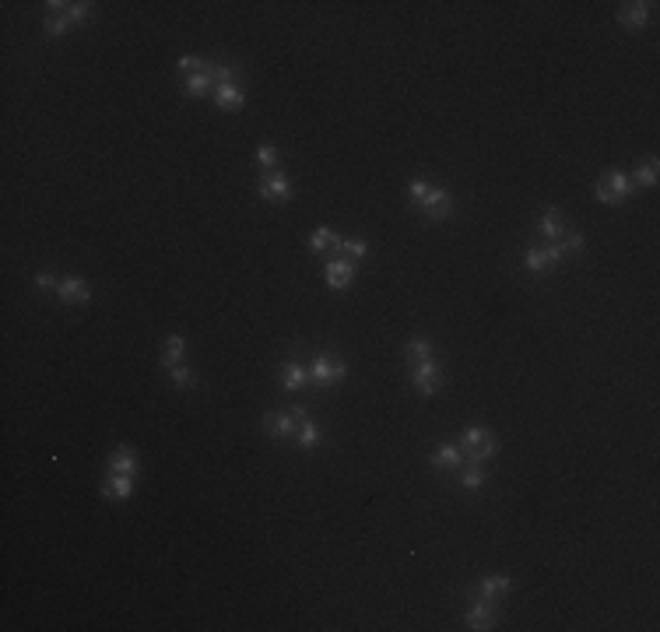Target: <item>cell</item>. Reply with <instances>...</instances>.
Segmentation results:
<instances>
[{"mask_svg": "<svg viewBox=\"0 0 660 632\" xmlns=\"http://www.w3.org/2000/svg\"><path fill=\"white\" fill-rule=\"evenodd\" d=\"M344 373H348L344 362H337V358H330V355H316V362L309 366V383L330 387V383H341Z\"/></svg>", "mask_w": 660, "mask_h": 632, "instance_id": "cell-2", "label": "cell"}, {"mask_svg": "<svg viewBox=\"0 0 660 632\" xmlns=\"http://www.w3.org/2000/svg\"><path fill=\"white\" fill-rule=\"evenodd\" d=\"M558 260H562L558 246H548V249H537V246H530V249L523 253V267H527V270H534V275H544V270H551Z\"/></svg>", "mask_w": 660, "mask_h": 632, "instance_id": "cell-5", "label": "cell"}, {"mask_svg": "<svg viewBox=\"0 0 660 632\" xmlns=\"http://www.w3.org/2000/svg\"><path fill=\"white\" fill-rule=\"evenodd\" d=\"M429 190H432V187H429V183H422V179H415V183H411V187H408V197H411V201H415V204H422V201H425V197H429Z\"/></svg>", "mask_w": 660, "mask_h": 632, "instance_id": "cell-33", "label": "cell"}, {"mask_svg": "<svg viewBox=\"0 0 660 632\" xmlns=\"http://www.w3.org/2000/svg\"><path fill=\"white\" fill-rule=\"evenodd\" d=\"M467 492H478L482 485H485V471H482V464H475V461H470V468L463 471V481H460Z\"/></svg>", "mask_w": 660, "mask_h": 632, "instance_id": "cell-27", "label": "cell"}, {"mask_svg": "<svg viewBox=\"0 0 660 632\" xmlns=\"http://www.w3.org/2000/svg\"><path fill=\"white\" fill-rule=\"evenodd\" d=\"M183 92L190 95V99H201V95L215 92V74H211V63H208L204 70H197V74L186 77V81H183Z\"/></svg>", "mask_w": 660, "mask_h": 632, "instance_id": "cell-9", "label": "cell"}, {"mask_svg": "<svg viewBox=\"0 0 660 632\" xmlns=\"http://www.w3.org/2000/svg\"><path fill=\"white\" fill-rule=\"evenodd\" d=\"M415 387H418V394H425V397L443 387V366L436 362V358H425V362L415 366Z\"/></svg>", "mask_w": 660, "mask_h": 632, "instance_id": "cell-4", "label": "cell"}, {"mask_svg": "<svg viewBox=\"0 0 660 632\" xmlns=\"http://www.w3.org/2000/svg\"><path fill=\"white\" fill-rule=\"evenodd\" d=\"M109 471L113 475H137V454H134V446H116L113 449V457H109Z\"/></svg>", "mask_w": 660, "mask_h": 632, "instance_id": "cell-12", "label": "cell"}, {"mask_svg": "<svg viewBox=\"0 0 660 632\" xmlns=\"http://www.w3.org/2000/svg\"><path fill=\"white\" fill-rule=\"evenodd\" d=\"M492 625H496V601L482 597V601H475V604L467 608V629L485 632V629H492Z\"/></svg>", "mask_w": 660, "mask_h": 632, "instance_id": "cell-6", "label": "cell"}, {"mask_svg": "<svg viewBox=\"0 0 660 632\" xmlns=\"http://www.w3.org/2000/svg\"><path fill=\"white\" fill-rule=\"evenodd\" d=\"M215 102H218V109H229V113H236V109H243V102H246V92L239 84H215Z\"/></svg>", "mask_w": 660, "mask_h": 632, "instance_id": "cell-11", "label": "cell"}, {"mask_svg": "<svg viewBox=\"0 0 660 632\" xmlns=\"http://www.w3.org/2000/svg\"><path fill=\"white\" fill-rule=\"evenodd\" d=\"M460 446L467 449V454H470V461H475V464H482V461H489L492 454H496V449H499V442L482 429V425H467L463 429V439H460Z\"/></svg>", "mask_w": 660, "mask_h": 632, "instance_id": "cell-1", "label": "cell"}, {"mask_svg": "<svg viewBox=\"0 0 660 632\" xmlns=\"http://www.w3.org/2000/svg\"><path fill=\"white\" fill-rule=\"evenodd\" d=\"M478 594L489 597V601H496V597L509 594V580H506V576H485V580L478 583Z\"/></svg>", "mask_w": 660, "mask_h": 632, "instance_id": "cell-20", "label": "cell"}, {"mask_svg": "<svg viewBox=\"0 0 660 632\" xmlns=\"http://www.w3.org/2000/svg\"><path fill=\"white\" fill-rule=\"evenodd\" d=\"M597 201H604V204H615V201H611V190H608V183H604V176H601V183H597Z\"/></svg>", "mask_w": 660, "mask_h": 632, "instance_id": "cell-36", "label": "cell"}, {"mask_svg": "<svg viewBox=\"0 0 660 632\" xmlns=\"http://www.w3.org/2000/svg\"><path fill=\"white\" fill-rule=\"evenodd\" d=\"M432 464L436 468H460L463 464V457H460V449L456 446H436V454H432Z\"/></svg>", "mask_w": 660, "mask_h": 632, "instance_id": "cell-21", "label": "cell"}, {"mask_svg": "<svg viewBox=\"0 0 660 632\" xmlns=\"http://www.w3.org/2000/svg\"><path fill=\"white\" fill-rule=\"evenodd\" d=\"M102 495L106 499H127V495H134V478L130 475H109L106 485H102Z\"/></svg>", "mask_w": 660, "mask_h": 632, "instance_id": "cell-15", "label": "cell"}, {"mask_svg": "<svg viewBox=\"0 0 660 632\" xmlns=\"http://www.w3.org/2000/svg\"><path fill=\"white\" fill-rule=\"evenodd\" d=\"M576 249H583V236H576V232L558 236V253H576Z\"/></svg>", "mask_w": 660, "mask_h": 632, "instance_id": "cell-29", "label": "cell"}, {"mask_svg": "<svg viewBox=\"0 0 660 632\" xmlns=\"http://www.w3.org/2000/svg\"><path fill=\"white\" fill-rule=\"evenodd\" d=\"M88 8H91V4H63V11L70 15V22H84Z\"/></svg>", "mask_w": 660, "mask_h": 632, "instance_id": "cell-34", "label": "cell"}, {"mask_svg": "<svg viewBox=\"0 0 660 632\" xmlns=\"http://www.w3.org/2000/svg\"><path fill=\"white\" fill-rule=\"evenodd\" d=\"M183 351H186V341L179 337V334H172V337H165V351H162V369H172L179 358H183Z\"/></svg>", "mask_w": 660, "mask_h": 632, "instance_id": "cell-19", "label": "cell"}, {"mask_svg": "<svg viewBox=\"0 0 660 632\" xmlns=\"http://www.w3.org/2000/svg\"><path fill=\"white\" fill-rule=\"evenodd\" d=\"M369 253V246L362 239H337L334 242V260H362Z\"/></svg>", "mask_w": 660, "mask_h": 632, "instance_id": "cell-17", "label": "cell"}, {"mask_svg": "<svg viewBox=\"0 0 660 632\" xmlns=\"http://www.w3.org/2000/svg\"><path fill=\"white\" fill-rule=\"evenodd\" d=\"M323 278H327V285H330V288L344 292V288L351 285V278H355V267H351L348 260H330V263H327V270H323Z\"/></svg>", "mask_w": 660, "mask_h": 632, "instance_id": "cell-10", "label": "cell"}, {"mask_svg": "<svg viewBox=\"0 0 660 632\" xmlns=\"http://www.w3.org/2000/svg\"><path fill=\"white\" fill-rule=\"evenodd\" d=\"M281 383H285V390H302L309 383V369L302 362H285L281 366Z\"/></svg>", "mask_w": 660, "mask_h": 632, "instance_id": "cell-14", "label": "cell"}, {"mask_svg": "<svg viewBox=\"0 0 660 632\" xmlns=\"http://www.w3.org/2000/svg\"><path fill=\"white\" fill-rule=\"evenodd\" d=\"M541 232H544V236H551V239H558V236L565 232V222H562V215H558L555 208L541 215Z\"/></svg>", "mask_w": 660, "mask_h": 632, "instance_id": "cell-25", "label": "cell"}, {"mask_svg": "<svg viewBox=\"0 0 660 632\" xmlns=\"http://www.w3.org/2000/svg\"><path fill=\"white\" fill-rule=\"evenodd\" d=\"M604 183H608V190H611V201L618 204V201H625L629 194H632V183H629V176L625 172H604Z\"/></svg>", "mask_w": 660, "mask_h": 632, "instance_id": "cell-18", "label": "cell"}, {"mask_svg": "<svg viewBox=\"0 0 660 632\" xmlns=\"http://www.w3.org/2000/svg\"><path fill=\"white\" fill-rule=\"evenodd\" d=\"M296 436H299V446H302V449H313V446L320 442V425H316V422H309V418H302Z\"/></svg>", "mask_w": 660, "mask_h": 632, "instance_id": "cell-23", "label": "cell"}, {"mask_svg": "<svg viewBox=\"0 0 660 632\" xmlns=\"http://www.w3.org/2000/svg\"><path fill=\"white\" fill-rule=\"evenodd\" d=\"M176 67H179V70H183L186 77H190V74H197V70H204L208 63H204L201 56H179V63H176Z\"/></svg>", "mask_w": 660, "mask_h": 632, "instance_id": "cell-32", "label": "cell"}, {"mask_svg": "<svg viewBox=\"0 0 660 632\" xmlns=\"http://www.w3.org/2000/svg\"><path fill=\"white\" fill-rule=\"evenodd\" d=\"M650 8H653V4H622L618 22H622V25H629V29H643V25H646V18H650Z\"/></svg>", "mask_w": 660, "mask_h": 632, "instance_id": "cell-16", "label": "cell"}, {"mask_svg": "<svg viewBox=\"0 0 660 632\" xmlns=\"http://www.w3.org/2000/svg\"><path fill=\"white\" fill-rule=\"evenodd\" d=\"M425 358H432V344L425 337H411L408 341V362L418 366V362H425Z\"/></svg>", "mask_w": 660, "mask_h": 632, "instance_id": "cell-22", "label": "cell"}, {"mask_svg": "<svg viewBox=\"0 0 660 632\" xmlns=\"http://www.w3.org/2000/svg\"><path fill=\"white\" fill-rule=\"evenodd\" d=\"M418 208H422V215H429L432 222H443V218H450V211H453V197H450V190H429V197H425Z\"/></svg>", "mask_w": 660, "mask_h": 632, "instance_id": "cell-8", "label": "cell"}, {"mask_svg": "<svg viewBox=\"0 0 660 632\" xmlns=\"http://www.w3.org/2000/svg\"><path fill=\"white\" fill-rule=\"evenodd\" d=\"M256 162L274 172V165H277V148H274V144H260V148H256Z\"/></svg>", "mask_w": 660, "mask_h": 632, "instance_id": "cell-31", "label": "cell"}, {"mask_svg": "<svg viewBox=\"0 0 660 632\" xmlns=\"http://www.w3.org/2000/svg\"><path fill=\"white\" fill-rule=\"evenodd\" d=\"M636 183H643V187H653V183H657V158H650L646 165L636 169Z\"/></svg>", "mask_w": 660, "mask_h": 632, "instance_id": "cell-28", "label": "cell"}, {"mask_svg": "<svg viewBox=\"0 0 660 632\" xmlns=\"http://www.w3.org/2000/svg\"><path fill=\"white\" fill-rule=\"evenodd\" d=\"M36 285H39V288H46V292H49V288H53V292L60 288V282H56L53 275H39V278H36Z\"/></svg>", "mask_w": 660, "mask_h": 632, "instance_id": "cell-35", "label": "cell"}, {"mask_svg": "<svg viewBox=\"0 0 660 632\" xmlns=\"http://www.w3.org/2000/svg\"><path fill=\"white\" fill-rule=\"evenodd\" d=\"M309 418V415H306ZM299 415H296V408L292 411H270V415H263V429H267V436H274V439H292L296 432H299Z\"/></svg>", "mask_w": 660, "mask_h": 632, "instance_id": "cell-3", "label": "cell"}, {"mask_svg": "<svg viewBox=\"0 0 660 632\" xmlns=\"http://www.w3.org/2000/svg\"><path fill=\"white\" fill-rule=\"evenodd\" d=\"M334 242H337V236H334L327 225H320V229L309 236V246H313V253H327V249H334Z\"/></svg>", "mask_w": 660, "mask_h": 632, "instance_id": "cell-26", "label": "cell"}, {"mask_svg": "<svg viewBox=\"0 0 660 632\" xmlns=\"http://www.w3.org/2000/svg\"><path fill=\"white\" fill-rule=\"evenodd\" d=\"M70 25H74V22H70L67 11H49V15H46V36H63Z\"/></svg>", "mask_w": 660, "mask_h": 632, "instance_id": "cell-24", "label": "cell"}, {"mask_svg": "<svg viewBox=\"0 0 660 632\" xmlns=\"http://www.w3.org/2000/svg\"><path fill=\"white\" fill-rule=\"evenodd\" d=\"M169 376H172L176 387H194V369H190V366H179V362H176V366L169 369Z\"/></svg>", "mask_w": 660, "mask_h": 632, "instance_id": "cell-30", "label": "cell"}, {"mask_svg": "<svg viewBox=\"0 0 660 632\" xmlns=\"http://www.w3.org/2000/svg\"><path fill=\"white\" fill-rule=\"evenodd\" d=\"M56 295H60L63 302H88V299H91V288H88L84 278H63L60 288H56Z\"/></svg>", "mask_w": 660, "mask_h": 632, "instance_id": "cell-13", "label": "cell"}, {"mask_svg": "<svg viewBox=\"0 0 660 632\" xmlns=\"http://www.w3.org/2000/svg\"><path fill=\"white\" fill-rule=\"evenodd\" d=\"M260 197H263V201H274V204L289 201V197H292V187H289V179L281 176V172H267V176L260 179Z\"/></svg>", "mask_w": 660, "mask_h": 632, "instance_id": "cell-7", "label": "cell"}]
</instances>
